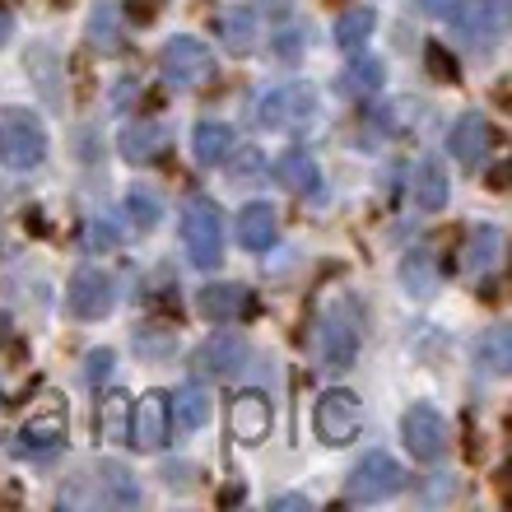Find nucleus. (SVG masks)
<instances>
[{
	"mask_svg": "<svg viewBox=\"0 0 512 512\" xmlns=\"http://www.w3.org/2000/svg\"><path fill=\"white\" fill-rule=\"evenodd\" d=\"M359 336H364V317L350 294H336L326 303L322 322H317V359L326 373H345L359 359Z\"/></svg>",
	"mask_w": 512,
	"mask_h": 512,
	"instance_id": "nucleus-1",
	"label": "nucleus"
},
{
	"mask_svg": "<svg viewBox=\"0 0 512 512\" xmlns=\"http://www.w3.org/2000/svg\"><path fill=\"white\" fill-rule=\"evenodd\" d=\"M256 122L266 126V131H284V135L308 131V126L317 122V84H308V80L275 84V89L261 94V103H256Z\"/></svg>",
	"mask_w": 512,
	"mask_h": 512,
	"instance_id": "nucleus-2",
	"label": "nucleus"
},
{
	"mask_svg": "<svg viewBox=\"0 0 512 512\" xmlns=\"http://www.w3.org/2000/svg\"><path fill=\"white\" fill-rule=\"evenodd\" d=\"M182 247L196 270H215L224 261V215L210 196H191L182 210Z\"/></svg>",
	"mask_w": 512,
	"mask_h": 512,
	"instance_id": "nucleus-3",
	"label": "nucleus"
},
{
	"mask_svg": "<svg viewBox=\"0 0 512 512\" xmlns=\"http://www.w3.org/2000/svg\"><path fill=\"white\" fill-rule=\"evenodd\" d=\"M401 480V466L387 452H364V461H354L345 475V503H387L401 494Z\"/></svg>",
	"mask_w": 512,
	"mask_h": 512,
	"instance_id": "nucleus-4",
	"label": "nucleus"
},
{
	"mask_svg": "<svg viewBox=\"0 0 512 512\" xmlns=\"http://www.w3.org/2000/svg\"><path fill=\"white\" fill-rule=\"evenodd\" d=\"M359 429H364V405H359V396L345 387H331L317 396V438H322L326 447H345L359 438Z\"/></svg>",
	"mask_w": 512,
	"mask_h": 512,
	"instance_id": "nucleus-5",
	"label": "nucleus"
},
{
	"mask_svg": "<svg viewBox=\"0 0 512 512\" xmlns=\"http://www.w3.org/2000/svg\"><path fill=\"white\" fill-rule=\"evenodd\" d=\"M47 154V131L33 112H5L0 117V163L5 168H33Z\"/></svg>",
	"mask_w": 512,
	"mask_h": 512,
	"instance_id": "nucleus-6",
	"label": "nucleus"
},
{
	"mask_svg": "<svg viewBox=\"0 0 512 512\" xmlns=\"http://www.w3.org/2000/svg\"><path fill=\"white\" fill-rule=\"evenodd\" d=\"M159 70H163V80L177 84V89H196V84L210 80V70H215V52H210L201 38L177 33V38L163 47Z\"/></svg>",
	"mask_w": 512,
	"mask_h": 512,
	"instance_id": "nucleus-7",
	"label": "nucleus"
},
{
	"mask_svg": "<svg viewBox=\"0 0 512 512\" xmlns=\"http://www.w3.org/2000/svg\"><path fill=\"white\" fill-rule=\"evenodd\" d=\"M401 438H405V452L415 461H438L447 452V419L433 405L419 401L401 415Z\"/></svg>",
	"mask_w": 512,
	"mask_h": 512,
	"instance_id": "nucleus-8",
	"label": "nucleus"
},
{
	"mask_svg": "<svg viewBox=\"0 0 512 512\" xmlns=\"http://www.w3.org/2000/svg\"><path fill=\"white\" fill-rule=\"evenodd\" d=\"M117 294H112V275L98 266H80L70 275V289H66V308L80 317V322H98L108 317Z\"/></svg>",
	"mask_w": 512,
	"mask_h": 512,
	"instance_id": "nucleus-9",
	"label": "nucleus"
},
{
	"mask_svg": "<svg viewBox=\"0 0 512 512\" xmlns=\"http://www.w3.org/2000/svg\"><path fill=\"white\" fill-rule=\"evenodd\" d=\"M168 438H173V429H168V396H163V391H149V396H140V405H131L126 443H135L140 452H159Z\"/></svg>",
	"mask_w": 512,
	"mask_h": 512,
	"instance_id": "nucleus-10",
	"label": "nucleus"
},
{
	"mask_svg": "<svg viewBox=\"0 0 512 512\" xmlns=\"http://www.w3.org/2000/svg\"><path fill=\"white\" fill-rule=\"evenodd\" d=\"M247 359H252V350H247L243 336H233V331H215V336L196 350V373H201V378L224 382V378H233V373H243Z\"/></svg>",
	"mask_w": 512,
	"mask_h": 512,
	"instance_id": "nucleus-11",
	"label": "nucleus"
},
{
	"mask_svg": "<svg viewBox=\"0 0 512 512\" xmlns=\"http://www.w3.org/2000/svg\"><path fill=\"white\" fill-rule=\"evenodd\" d=\"M61 438H66V405L56 401V396H42L38 410H28L14 447H19V452H52Z\"/></svg>",
	"mask_w": 512,
	"mask_h": 512,
	"instance_id": "nucleus-12",
	"label": "nucleus"
},
{
	"mask_svg": "<svg viewBox=\"0 0 512 512\" xmlns=\"http://www.w3.org/2000/svg\"><path fill=\"white\" fill-rule=\"evenodd\" d=\"M84 480L94 485L89 503H108V508H140V480L126 471L122 461H98Z\"/></svg>",
	"mask_w": 512,
	"mask_h": 512,
	"instance_id": "nucleus-13",
	"label": "nucleus"
},
{
	"mask_svg": "<svg viewBox=\"0 0 512 512\" xmlns=\"http://www.w3.org/2000/svg\"><path fill=\"white\" fill-rule=\"evenodd\" d=\"M457 24L475 52H494L508 28V10H503V0H475L471 10H457Z\"/></svg>",
	"mask_w": 512,
	"mask_h": 512,
	"instance_id": "nucleus-14",
	"label": "nucleus"
},
{
	"mask_svg": "<svg viewBox=\"0 0 512 512\" xmlns=\"http://www.w3.org/2000/svg\"><path fill=\"white\" fill-rule=\"evenodd\" d=\"M270 424H275V410H270L266 391H243V396H233V405H229V433L243 447L261 443V438L270 433Z\"/></svg>",
	"mask_w": 512,
	"mask_h": 512,
	"instance_id": "nucleus-15",
	"label": "nucleus"
},
{
	"mask_svg": "<svg viewBox=\"0 0 512 512\" xmlns=\"http://www.w3.org/2000/svg\"><path fill=\"white\" fill-rule=\"evenodd\" d=\"M447 149H452V159L466 163V168H480L489 159V149H494V126L480 117V112H466L457 117L452 135H447Z\"/></svg>",
	"mask_w": 512,
	"mask_h": 512,
	"instance_id": "nucleus-16",
	"label": "nucleus"
},
{
	"mask_svg": "<svg viewBox=\"0 0 512 512\" xmlns=\"http://www.w3.org/2000/svg\"><path fill=\"white\" fill-rule=\"evenodd\" d=\"M196 308L210 317V322H238V317H247L252 312V289L247 284H205L201 294H196Z\"/></svg>",
	"mask_w": 512,
	"mask_h": 512,
	"instance_id": "nucleus-17",
	"label": "nucleus"
},
{
	"mask_svg": "<svg viewBox=\"0 0 512 512\" xmlns=\"http://www.w3.org/2000/svg\"><path fill=\"white\" fill-rule=\"evenodd\" d=\"M280 238V210L270 201H252L243 205V215H238V243L247 252H270Z\"/></svg>",
	"mask_w": 512,
	"mask_h": 512,
	"instance_id": "nucleus-18",
	"label": "nucleus"
},
{
	"mask_svg": "<svg viewBox=\"0 0 512 512\" xmlns=\"http://www.w3.org/2000/svg\"><path fill=\"white\" fill-rule=\"evenodd\" d=\"M275 177H280V187L289 196H317L322 191V168H317V159L303 145L284 149L280 163H275Z\"/></svg>",
	"mask_w": 512,
	"mask_h": 512,
	"instance_id": "nucleus-19",
	"label": "nucleus"
},
{
	"mask_svg": "<svg viewBox=\"0 0 512 512\" xmlns=\"http://www.w3.org/2000/svg\"><path fill=\"white\" fill-rule=\"evenodd\" d=\"M401 289L410 298H433L443 289V266L429 247H415V252L401 256Z\"/></svg>",
	"mask_w": 512,
	"mask_h": 512,
	"instance_id": "nucleus-20",
	"label": "nucleus"
},
{
	"mask_svg": "<svg viewBox=\"0 0 512 512\" xmlns=\"http://www.w3.org/2000/svg\"><path fill=\"white\" fill-rule=\"evenodd\" d=\"M191 154L201 168H215L233 154V126L229 122H215V117H201L191 126Z\"/></svg>",
	"mask_w": 512,
	"mask_h": 512,
	"instance_id": "nucleus-21",
	"label": "nucleus"
},
{
	"mask_svg": "<svg viewBox=\"0 0 512 512\" xmlns=\"http://www.w3.org/2000/svg\"><path fill=\"white\" fill-rule=\"evenodd\" d=\"M215 38L224 42V52L247 56L256 47V10L252 5H233V10L215 14Z\"/></svg>",
	"mask_w": 512,
	"mask_h": 512,
	"instance_id": "nucleus-22",
	"label": "nucleus"
},
{
	"mask_svg": "<svg viewBox=\"0 0 512 512\" xmlns=\"http://www.w3.org/2000/svg\"><path fill=\"white\" fill-rule=\"evenodd\" d=\"M205 419H210V396H205L201 387H182L177 396H168V429H173L177 438L205 429Z\"/></svg>",
	"mask_w": 512,
	"mask_h": 512,
	"instance_id": "nucleus-23",
	"label": "nucleus"
},
{
	"mask_svg": "<svg viewBox=\"0 0 512 512\" xmlns=\"http://www.w3.org/2000/svg\"><path fill=\"white\" fill-rule=\"evenodd\" d=\"M163 149H168V126L163 122H131L122 131V154L131 163H154L163 154Z\"/></svg>",
	"mask_w": 512,
	"mask_h": 512,
	"instance_id": "nucleus-24",
	"label": "nucleus"
},
{
	"mask_svg": "<svg viewBox=\"0 0 512 512\" xmlns=\"http://www.w3.org/2000/svg\"><path fill=\"white\" fill-rule=\"evenodd\" d=\"M415 205L424 210V215H438L447 205V168L438 159H419L415 168Z\"/></svg>",
	"mask_w": 512,
	"mask_h": 512,
	"instance_id": "nucleus-25",
	"label": "nucleus"
},
{
	"mask_svg": "<svg viewBox=\"0 0 512 512\" xmlns=\"http://www.w3.org/2000/svg\"><path fill=\"white\" fill-rule=\"evenodd\" d=\"M89 42L98 52H117L122 47V0H94V10H89Z\"/></svg>",
	"mask_w": 512,
	"mask_h": 512,
	"instance_id": "nucleus-26",
	"label": "nucleus"
},
{
	"mask_svg": "<svg viewBox=\"0 0 512 512\" xmlns=\"http://www.w3.org/2000/svg\"><path fill=\"white\" fill-rule=\"evenodd\" d=\"M499 256H503V229L480 224V229L466 238V256H461V266L471 270V275H485V270L499 266Z\"/></svg>",
	"mask_w": 512,
	"mask_h": 512,
	"instance_id": "nucleus-27",
	"label": "nucleus"
},
{
	"mask_svg": "<svg viewBox=\"0 0 512 512\" xmlns=\"http://www.w3.org/2000/svg\"><path fill=\"white\" fill-rule=\"evenodd\" d=\"M373 28H378V14L373 5H350V10L336 19V47L340 52H364V42L373 38Z\"/></svg>",
	"mask_w": 512,
	"mask_h": 512,
	"instance_id": "nucleus-28",
	"label": "nucleus"
},
{
	"mask_svg": "<svg viewBox=\"0 0 512 512\" xmlns=\"http://www.w3.org/2000/svg\"><path fill=\"white\" fill-rule=\"evenodd\" d=\"M475 364L485 368V373H508L512 368V331L508 326H489L485 336L475 340Z\"/></svg>",
	"mask_w": 512,
	"mask_h": 512,
	"instance_id": "nucleus-29",
	"label": "nucleus"
},
{
	"mask_svg": "<svg viewBox=\"0 0 512 512\" xmlns=\"http://www.w3.org/2000/svg\"><path fill=\"white\" fill-rule=\"evenodd\" d=\"M126 429H131V396L126 391H108L98 401V433L108 443H126Z\"/></svg>",
	"mask_w": 512,
	"mask_h": 512,
	"instance_id": "nucleus-30",
	"label": "nucleus"
},
{
	"mask_svg": "<svg viewBox=\"0 0 512 512\" xmlns=\"http://www.w3.org/2000/svg\"><path fill=\"white\" fill-rule=\"evenodd\" d=\"M382 80H387V66H382V61H373V56L354 52V66H345L340 89H345V94H378Z\"/></svg>",
	"mask_w": 512,
	"mask_h": 512,
	"instance_id": "nucleus-31",
	"label": "nucleus"
},
{
	"mask_svg": "<svg viewBox=\"0 0 512 512\" xmlns=\"http://www.w3.org/2000/svg\"><path fill=\"white\" fill-rule=\"evenodd\" d=\"M126 215H131V224L140 233H149L154 224H159L163 205H159V196H154L149 187H131V191H126Z\"/></svg>",
	"mask_w": 512,
	"mask_h": 512,
	"instance_id": "nucleus-32",
	"label": "nucleus"
},
{
	"mask_svg": "<svg viewBox=\"0 0 512 512\" xmlns=\"http://www.w3.org/2000/svg\"><path fill=\"white\" fill-rule=\"evenodd\" d=\"M135 350L149 354V359H163V354L177 350V331H173V326H163V322L140 326V331H135Z\"/></svg>",
	"mask_w": 512,
	"mask_h": 512,
	"instance_id": "nucleus-33",
	"label": "nucleus"
},
{
	"mask_svg": "<svg viewBox=\"0 0 512 512\" xmlns=\"http://www.w3.org/2000/svg\"><path fill=\"white\" fill-rule=\"evenodd\" d=\"M28 70H33V80H38V89H42V98L52 103V108H61V89H56V80H52V52L47 47H33L28 52Z\"/></svg>",
	"mask_w": 512,
	"mask_h": 512,
	"instance_id": "nucleus-34",
	"label": "nucleus"
},
{
	"mask_svg": "<svg viewBox=\"0 0 512 512\" xmlns=\"http://www.w3.org/2000/svg\"><path fill=\"white\" fill-rule=\"evenodd\" d=\"M112 368H117V354L112 350H89V359H84V382H89V387H103V382L112 378Z\"/></svg>",
	"mask_w": 512,
	"mask_h": 512,
	"instance_id": "nucleus-35",
	"label": "nucleus"
},
{
	"mask_svg": "<svg viewBox=\"0 0 512 512\" xmlns=\"http://www.w3.org/2000/svg\"><path fill=\"white\" fill-rule=\"evenodd\" d=\"M266 177V159H261V149H243L238 159H233V182H261Z\"/></svg>",
	"mask_w": 512,
	"mask_h": 512,
	"instance_id": "nucleus-36",
	"label": "nucleus"
},
{
	"mask_svg": "<svg viewBox=\"0 0 512 512\" xmlns=\"http://www.w3.org/2000/svg\"><path fill=\"white\" fill-rule=\"evenodd\" d=\"M84 243H89V252H117L122 233L112 229L108 219H94V224H89V233H84Z\"/></svg>",
	"mask_w": 512,
	"mask_h": 512,
	"instance_id": "nucleus-37",
	"label": "nucleus"
},
{
	"mask_svg": "<svg viewBox=\"0 0 512 512\" xmlns=\"http://www.w3.org/2000/svg\"><path fill=\"white\" fill-rule=\"evenodd\" d=\"M424 61H429V75H433V80L457 84V66H452V56H447L443 47H438V42H433L429 52H424Z\"/></svg>",
	"mask_w": 512,
	"mask_h": 512,
	"instance_id": "nucleus-38",
	"label": "nucleus"
},
{
	"mask_svg": "<svg viewBox=\"0 0 512 512\" xmlns=\"http://www.w3.org/2000/svg\"><path fill=\"white\" fill-rule=\"evenodd\" d=\"M159 475H163V485L168 489H191L196 485V466H191V461H168Z\"/></svg>",
	"mask_w": 512,
	"mask_h": 512,
	"instance_id": "nucleus-39",
	"label": "nucleus"
},
{
	"mask_svg": "<svg viewBox=\"0 0 512 512\" xmlns=\"http://www.w3.org/2000/svg\"><path fill=\"white\" fill-rule=\"evenodd\" d=\"M312 503L303 499V494H275V499H270V512H308Z\"/></svg>",
	"mask_w": 512,
	"mask_h": 512,
	"instance_id": "nucleus-40",
	"label": "nucleus"
},
{
	"mask_svg": "<svg viewBox=\"0 0 512 512\" xmlns=\"http://www.w3.org/2000/svg\"><path fill=\"white\" fill-rule=\"evenodd\" d=\"M429 14H443V19H457V10H461V0H419Z\"/></svg>",
	"mask_w": 512,
	"mask_h": 512,
	"instance_id": "nucleus-41",
	"label": "nucleus"
},
{
	"mask_svg": "<svg viewBox=\"0 0 512 512\" xmlns=\"http://www.w3.org/2000/svg\"><path fill=\"white\" fill-rule=\"evenodd\" d=\"M447 494H452V480H443V485L429 480V485H424V499H447Z\"/></svg>",
	"mask_w": 512,
	"mask_h": 512,
	"instance_id": "nucleus-42",
	"label": "nucleus"
},
{
	"mask_svg": "<svg viewBox=\"0 0 512 512\" xmlns=\"http://www.w3.org/2000/svg\"><path fill=\"white\" fill-rule=\"evenodd\" d=\"M131 94H135V84H131V80H126V84H117V94H112V108L122 112V108H126V98H131Z\"/></svg>",
	"mask_w": 512,
	"mask_h": 512,
	"instance_id": "nucleus-43",
	"label": "nucleus"
},
{
	"mask_svg": "<svg viewBox=\"0 0 512 512\" xmlns=\"http://www.w3.org/2000/svg\"><path fill=\"white\" fill-rule=\"evenodd\" d=\"M10 14H5V10H0V47H5V42H10Z\"/></svg>",
	"mask_w": 512,
	"mask_h": 512,
	"instance_id": "nucleus-44",
	"label": "nucleus"
},
{
	"mask_svg": "<svg viewBox=\"0 0 512 512\" xmlns=\"http://www.w3.org/2000/svg\"><path fill=\"white\" fill-rule=\"evenodd\" d=\"M5 326H10V322H5V317H0V336H5Z\"/></svg>",
	"mask_w": 512,
	"mask_h": 512,
	"instance_id": "nucleus-45",
	"label": "nucleus"
}]
</instances>
